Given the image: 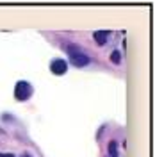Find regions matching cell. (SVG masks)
Returning <instances> with one entry per match:
<instances>
[{
  "instance_id": "obj_3",
  "label": "cell",
  "mask_w": 155,
  "mask_h": 157,
  "mask_svg": "<svg viewBox=\"0 0 155 157\" xmlns=\"http://www.w3.org/2000/svg\"><path fill=\"white\" fill-rule=\"evenodd\" d=\"M52 73H55V75H62V73H66V70H68V64H66V61H62V59H55L54 63H52Z\"/></svg>"
},
{
  "instance_id": "obj_5",
  "label": "cell",
  "mask_w": 155,
  "mask_h": 157,
  "mask_svg": "<svg viewBox=\"0 0 155 157\" xmlns=\"http://www.w3.org/2000/svg\"><path fill=\"white\" fill-rule=\"evenodd\" d=\"M111 61H112V63H116V64L121 61V56H119V52H118V50H114V52L111 54Z\"/></svg>"
},
{
  "instance_id": "obj_7",
  "label": "cell",
  "mask_w": 155,
  "mask_h": 157,
  "mask_svg": "<svg viewBox=\"0 0 155 157\" xmlns=\"http://www.w3.org/2000/svg\"><path fill=\"white\" fill-rule=\"evenodd\" d=\"M0 157H13V154H0Z\"/></svg>"
},
{
  "instance_id": "obj_2",
  "label": "cell",
  "mask_w": 155,
  "mask_h": 157,
  "mask_svg": "<svg viewBox=\"0 0 155 157\" xmlns=\"http://www.w3.org/2000/svg\"><path fill=\"white\" fill-rule=\"evenodd\" d=\"M30 93H32V88H30L29 82H25V80H20L18 84H16V88H14V97L16 100H27L30 97Z\"/></svg>"
},
{
  "instance_id": "obj_6",
  "label": "cell",
  "mask_w": 155,
  "mask_h": 157,
  "mask_svg": "<svg viewBox=\"0 0 155 157\" xmlns=\"http://www.w3.org/2000/svg\"><path fill=\"white\" fill-rule=\"evenodd\" d=\"M109 154H111V157H116L118 152H116V143H111L109 145Z\"/></svg>"
},
{
  "instance_id": "obj_4",
  "label": "cell",
  "mask_w": 155,
  "mask_h": 157,
  "mask_svg": "<svg viewBox=\"0 0 155 157\" xmlns=\"http://www.w3.org/2000/svg\"><path fill=\"white\" fill-rule=\"evenodd\" d=\"M107 36H109V32H105V30H96L95 32V41H96L98 45H105Z\"/></svg>"
},
{
  "instance_id": "obj_1",
  "label": "cell",
  "mask_w": 155,
  "mask_h": 157,
  "mask_svg": "<svg viewBox=\"0 0 155 157\" xmlns=\"http://www.w3.org/2000/svg\"><path fill=\"white\" fill-rule=\"evenodd\" d=\"M68 50H70V57H71V63H73L75 66L82 68V66H87V64H89V57H87V56H84L82 52H78L77 47L70 45Z\"/></svg>"
},
{
  "instance_id": "obj_8",
  "label": "cell",
  "mask_w": 155,
  "mask_h": 157,
  "mask_svg": "<svg viewBox=\"0 0 155 157\" xmlns=\"http://www.w3.org/2000/svg\"><path fill=\"white\" fill-rule=\"evenodd\" d=\"M25 157H29V155H25Z\"/></svg>"
}]
</instances>
